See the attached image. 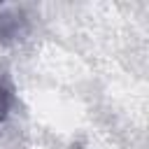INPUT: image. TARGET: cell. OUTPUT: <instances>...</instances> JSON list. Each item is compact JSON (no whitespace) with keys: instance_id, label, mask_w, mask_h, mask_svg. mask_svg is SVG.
<instances>
[{"instance_id":"obj_1","label":"cell","mask_w":149,"mask_h":149,"mask_svg":"<svg viewBox=\"0 0 149 149\" xmlns=\"http://www.w3.org/2000/svg\"><path fill=\"white\" fill-rule=\"evenodd\" d=\"M12 102H14V95H12V88L9 84L0 77V121H5L12 112Z\"/></svg>"}]
</instances>
